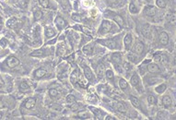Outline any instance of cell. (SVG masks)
<instances>
[{"mask_svg":"<svg viewBox=\"0 0 176 120\" xmlns=\"http://www.w3.org/2000/svg\"><path fill=\"white\" fill-rule=\"evenodd\" d=\"M171 104H173V101H171V98L169 96V95H164L163 98H162V104L164 107H170L171 105Z\"/></svg>","mask_w":176,"mask_h":120,"instance_id":"20","label":"cell"},{"mask_svg":"<svg viewBox=\"0 0 176 120\" xmlns=\"http://www.w3.org/2000/svg\"><path fill=\"white\" fill-rule=\"evenodd\" d=\"M104 119H106V120H113V119H116L115 117H112V115H107V117L104 118Z\"/></svg>","mask_w":176,"mask_h":120,"instance_id":"43","label":"cell"},{"mask_svg":"<svg viewBox=\"0 0 176 120\" xmlns=\"http://www.w3.org/2000/svg\"><path fill=\"white\" fill-rule=\"evenodd\" d=\"M30 86L28 85V83L25 81H22L21 83L20 84V90L22 92H27L30 91Z\"/></svg>","mask_w":176,"mask_h":120,"instance_id":"28","label":"cell"},{"mask_svg":"<svg viewBox=\"0 0 176 120\" xmlns=\"http://www.w3.org/2000/svg\"><path fill=\"white\" fill-rule=\"evenodd\" d=\"M79 78V74H78V69H75L73 70V72L70 75V81L72 84H76L78 82V80Z\"/></svg>","mask_w":176,"mask_h":120,"instance_id":"19","label":"cell"},{"mask_svg":"<svg viewBox=\"0 0 176 120\" xmlns=\"http://www.w3.org/2000/svg\"><path fill=\"white\" fill-rule=\"evenodd\" d=\"M133 44V35L132 33H126L124 39V45H125V50H129L132 46Z\"/></svg>","mask_w":176,"mask_h":120,"instance_id":"9","label":"cell"},{"mask_svg":"<svg viewBox=\"0 0 176 120\" xmlns=\"http://www.w3.org/2000/svg\"><path fill=\"white\" fill-rule=\"evenodd\" d=\"M148 71L150 73H160L161 72V69H160V66L158 65V64L156 63H150L148 65Z\"/></svg>","mask_w":176,"mask_h":120,"instance_id":"11","label":"cell"},{"mask_svg":"<svg viewBox=\"0 0 176 120\" xmlns=\"http://www.w3.org/2000/svg\"><path fill=\"white\" fill-rule=\"evenodd\" d=\"M159 42L161 45L165 46L169 43V35L166 32H160L159 33Z\"/></svg>","mask_w":176,"mask_h":120,"instance_id":"10","label":"cell"},{"mask_svg":"<svg viewBox=\"0 0 176 120\" xmlns=\"http://www.w3.org/2000/svg\"><path fill=\"white\" fill-rule=\"evenodd\" d=\"M134 50H135V53H136L137 55H143L145 52V44L143 42L141 41H138L136 42L135 47H134Z\"/></svg>","mask_w":176,"mask_h":120,"instance_id":"12","label":"cell"},{"mask_svg":"<svg viewBox=\"0 0 176 120\" xmlns=\"http://www.w3.org/2000/svg\"><path fill=\"white\" fill-rule=\"evenodd\" d=\"M155 60L157 62H159L160 64H162V65H164V64H166L168 62V57H166V55H155Z\"/></svg>","mask_w":176,"mask_h":120,"instance_id":"22","label":"cell"},{"mask_svg":"<svg viewBox=\"0 0 176 120\" xmlns=\"http://www.w3.org/2000/svg\"><path fill=\"white\" fill-rule=\"evenodd\" d=\"M126 59L127 61L132 64H138L140 62V57L135 52H129L126 55Z\"/></svg>","mask_w":176,"mask_h":120,"instance_id":"6","label":"cell"},{"mask_svg":"<svg viewBox=\"0 0 176 120\" xmlns=\"http://www.w3.org/2000/svg\"><path fill=\"white\" fill-rule=\"evenodd\" d=\"M57 1H58V0H57Z\"/></svg>","mask_w":176,"mask_h":120,"instance_id":"46","label":"cell"},{"mask_svg":"<svg viewBox=\"0 0 176 120\" xmlns=\"http://www.w3.org/2000/svg\"><path fill=\"white\" fill-rule=\"evenodd\" d=\"M148 103L150 104V105H154L157 104V99L154 95H148Z\"/></svg>","mask_w":176,"mask_h":120,"instance_id":"35","label":"cell"},{"mask_svg":"<svg viewBox=\"0 0 176 120\" xmlns=\"http://www.w3.org/2000/svg\"><path fill=\"white\" fill-rule=\"evenodd\" d=\"M55 24L59 31H62V30H64L67 26V20H65L61 16H57L55 20Z\"/></svg>","mask_w":176,"mask_h":120,"instance_id":"7","label":"cell"},{"mask_svg":"<svg viewBox=\"0 0 176 120\" xmlns=\"http://www.w3.org/2000/svg\"><path fill=\"white\" fill-rule=\"evenodd\" d=\"M111 61L113 64L114 66H116V69L117 67H120V64L122 63V54L120 52H115L112 55L111 57Z\"/></svg>","mask_w":176,"mask_h":120,"instance_id":"8","label":"cell"},{"mask_svg":"<svg viewBox=\"0 0 176 120\" xmlns=\"http://www.w3.org/2000/svg\"><path fill=\"white\" fill-rule=\"evenodd\" d=\"M44 34L47 39H50V38H53V36L56 35V32L52 27H46L44 30Z\"/></svg>","mask_w":176,"mask_h":120,"instance_id":"17","label":"cell"},{"mask_svg":"<svg viewBox=\"0 0 176 120\" xmlns=\"http://www.w3.org/2000/svg\"><path fill=\"white\" fill-rule=\"evenodd\" d=\"M45 49H39L33 51L32 53H30V57H42L45 55Z\"/></svg>","mask_w":176,"mask_h":120,"instance_id":"24","label":"cell"},{"mask_svg":"<svg viewBox=\"0 0 176 120\" xmlns=\"http://www.w3.org/2000/svg\"><path fill=\"white\" fill-rule=\"evenodd\" d=\"M113 29L114 28H113V22L111 20H102L100 28H99L98 33L100 35H104L109 32H112L113 31Z\"/></svg>","mask_w":176,"mask_h":120,"instance_id":"1","label":"cell"},{"mask_svg":"<svg viewBox=\"0 0 176 120\" xmlns=\"http://www.w3.org/2000/svg\"><path fill=\"white\" fill-rule=\"evenodd\" d=\"M130 102L133 104L134 106L136 107V108H141V104L139 102V100L136 98L135 96H131L130 97Z\"/></svg>","mask_w":176,"mask_h":120,"instance_id":"26","label":"cell"},{"mask_svg":"<svg viewBox=\"0 0 176 120\" xmlns=\"http://www.w3.org/2000/svg\"><path fill=\"white\" fill-rule=\"evenodd\" d=\"M49 94H50V96L53 97V98H55V97H57L59 95V92L56 89H50V91H49Z\"/></svg>","mask_w":176,"mask_h":120,"instance_id":"37","label":"cell"},{"mask_svg":"<svg viewBox=\"0 0 176 120\" xmlns=\"http://www.w3.org/2000/svg\"><path fill=\"white\" fill-rule=\"evenodd\" d=\"M46 74H47V70L44 69V67H40V69H38L34 71L33 76L36 78H44Z\"/></svg>","mask_w":176,"mask_h":120,"instance_id":"14","label":"cell"},{"mask_svg":"<svg viewBox=\"0 0 176 120\" xmlns=\"http://www.w3.org/2000/svg\"><path fill=\"white\" fill-rule=\"evenodd\" d=\"M39 2L41 4V6L44 7H49V6H50L49 0H39Z\"/></svg>","mask_w":176,"mask_h":120,"instance_id":"39","label":"cell"},{"mask_svg":"<svg viewBox=\"0 0 176 120\" xmlns=\"http://www.w3.org/2000/svg\"><path fill=\"white\" fill-rule=\"evenodd\" d=\"M119 87L122 91L124 92H127L128 89H129V85L127 83V81H126L125 78H120L119 80Z\"/></svg>","mask_w":176,"mask_h":120,"instance_id":"21","label":"cell"},{"mask_svg":"<svg viewBox=\"0 0 176 120\" xmlns=\"http://www.w3.org/2000/svg\"><path fill=\"white\" fill-rule=\"evenodd\" d=\"M43 12L42 10L40 9H37L36 11H34V14H33V17H34V20H40L42 18H43Z\"/></svg>","mask_w":176,"mask_h":120,"instance_id":"31","label":"cell"},{"mask_svg":"<svg viewBox=\"0 0 176 120\" xmlns=\"http://www.w3.org/2000/svg\"><path fill=\"white\" fill-rule=\"evenodd\" d=\"M157 7L154 6H146L143 9V14L148 18H154L157 15Z\"/></svg>","mask_w":176,"mask_h":120,"instance_id":"5","label":"cell"},{"mask_svg":"<svg viewBox=\"0 0 176 120\" xmlns=\"http://www.w3.org/2000/svg\"><path fill=\"white\" fill-rule=\"evenodd\" d=\"M105 75V71H104V65L101 64L97 67V76L99 78H102L103 76Z\"/></svg>","mask_w":176,"mask_h":120,"instance_id":"23","label":"cell"},{"mask_svg":"<svg viewBox=\"0 0 176 120\" xmlns=\"http://www.w3.org/2000/svg\"><path fill=\"white\" fill-rule=\"evenodd\" d=\"M90 15L92 18H95V17H97L98 16V9H91L90 10Z\"/></svg>","mask_w":176,"mask_h":120,"instance_id":"38","label":"cell"},{"mask_svg":"<svg viewBox=\"0 0 176 120\" xmlns=\"http://www.w3.org/2000/svg\"><path fill=\"white\" fill-rule=\"evenodd\" d=\"M98 43L102 44V45L108 47L111 50H116L119 48L118 46V42L113 39H104V40H98Z\"/></svg>","mask_w":176,"mask_h":120,"instance_id":"3","label":"cell"},{"mask_svg":"<svg viewBox=\"0 0 176 120\" xmlns=\"http://www.w3.org/2000/svg\"><path fill=\"white\" fill-rule=\"evenodd\" d=\"M7 64L9 67L13 69V67H16L17 66L20 65V60L15 57H9L7 60Z\"/></svg>","mask_w":176,"mask_h":120,"instance_id":"13","label":"cell"},{"mask_svg":"<svg viewBox=\"0 0 176 120\" xmlns=\"http://www.w3.org/2000/svg\"><path fill=\"white\" fill-rule=\"evenodd\" d=\"M66 101L68 104H74L76 103V97L73 94H68L66 98Z\"/></svg>","mask_w":176,"mask_h":120,"instance_id":"36","label":"cell"},{"mask_svg":"<svg viewBox=\"0 0 176 120\" xmlns=\"http://www.w3.org/2000/svg\"><path fill=\"white\" fill-rule=\"evenodd\" d=\"M167 0H156V5L159 7L160 9H165L167 7Z\"/></svg>","mask_w":176,"mask_h":120,"instance_id":"29","label":"cell"},{"mask_svg":"<svg viewBox=\"0 0 176 120\" xmlns=\"http://www.w3.org/2000/svg\"><path fill=\"white\" fill-rule=\"evenodd\" d=\"M105 76L107 78V80H110V81H113V78H114V75L112 69H107L105 71Z\"/></svg>","mask_w":176,"mask_h":120,"instance_id":"30","label":"cell"},{"mask_svg":"<svg viewBox=\"0 0 176 120\" xmlns=\"http://www.w3.org/2000/svg\"><path fill=\"white\" fill-rule=\"evenodd\" d=\"M129 10H130V12H131L132 14H136V13L139 12L138 7L136 5L135 2H131V3H130V5H129Z\"/></svg>","mask_w":176,"mask_h":120,"instance_id":"25","label":"cell"},{"mask_svg":"<svg viewBox=\"0 0 176 120\" xmlns=\"http://www.w3.org/2000/svg\"><path fill=\"white\" fill-rule=\"evenodd\" d=\"M174 67H175V69H176V55H175V57H174Z\"/></svg>","mask_w":176,"mask_h":120,"instance_id":"44","label":"cell"},{"mask_svg":"<svg viewBox=\"0 0 176 120\" xmlns=\"http://www.w3.org/2000/svg\"><path fill=\"white\" fill-rule=\"evenodd\" d=\"M36 104V99L33 98V97H30V98H28L24 103V105L27 109H32Z\"/></svg>","mask_w":176,"mask_h":120,"instance_id":"15","label":"cell"},{"mask_svg":"<svg viewBox=\"0 0 176 120\" xmlns=\"http://www.w3.org/2000/svg\"><path fill=\"white\" fill-rule=\"evenodd\" d=\"M82 51L84 52V54H86L88 55H90L93 54L94 52V44H89L85 45L82 48Z\"/></svg>","mask_w":176,"mask_h":120,"instance_id":"16","label":"cell"},{"mask_svg":"<svg viewBox=\"0 0 176 120\" xmlns=\"http://www.w3.org/2000/svg\"><path fill=\"white\" fill-rule=\"evenodd\" d=\"M0 108H2V105H1V104H0Z\"/></svg>","mask_w":176,"mask_h":120,"instance_id":"45","label":"cell"},{"mask_svg":"<svg viewBox=\"0 0 176 120\" xmlns=\"http://www.w3.org/2000/svg\"><path fill=\"white\" fill-rule=\"evenodd\" d=\"M0 45H1L2 47H6L7 45V41L6 38H3L0 40Z\"/></svg>","mask_w":176,"mask_h":120,"instance_id":"42","label":"cell"},{"mask_svg":"<svg viewBox=\"0 0 176 120\" xmlns=\"http://www.w3.org/2000/svg\"><path fill=\"white\" fill-rule=\"evenodd\" d=\"M83 5L85 6V7H90L93 5V2H91L90 0H84V2H83Z\"/></svg>","mask_w":176,"mask_h":120,"instance_id":"41","label":"cell"},{"mask_svg":"<svg viewBox=\"0 0 176 120\" xmlns=\"http://www.w3.org/2000/svg\"><path fill=\"white\" fill-rule=\"evenodd\" d=\"M160 81H162V80H160L159 78H148V84H150V85L159 83Z\"/></svg>","mask_w":176,"mask_h":120,"instance_id":"32","label":"cell"},{"mask_svg":"<svg viewBox=\"0 0 176 120\" xmlns=\"http://www.w3.org/2000/svg\"><path fill=\"white\" fill-rule=\"evenodd\" d=\"M130 84H131L133 87H135L139 92H143V87H142V85H141L140 78L137 73H134L132 75V77L130 78Z\"/></svg>","mask_w":176,"mask_h":120,"instance_id":"4","label":"cell"},{"mask_svg":"<svg viewBox=\"0 0 176 120\" xmlns=\"http://www.w3.org/2000/svg\"><path fill=\"white\" fill-rule=\"evenodd\" d=\"M166 88H167V86L165 84H160V85L157 86V87L155 88V91H156V92H158V93H162L166 90Z\"/></svg>","mask_w":176,"mask_h":120,"instance_id":"33","label":"cell"},{"mask_svg":"<svg viewBox=\"0 0 176 120\" xmlns=\"http://www.w3.org/2000/svg\"><path fill=\"white\" fill-rule=\"evenodd\" d=\"M78 117H80L81 119H88V118H90V115L88 113L87 111H82L78 115Z\"/></svg>","mask_w":176,"mask_h":120,"instance_id":"34","label":"cell"},{"mask_svg":"<svg viewBox=\"0 0 176 120\" xmlns=\"http://www.w3.org/2000/svg\"><path fill=\"white\" fill-rule=\"evenodd\" d=\"M17 24H18V20H17V18H10V20H9L7 22V25L9 26V28H12V29L16 28Z\"/></svg>","mask_w":176,"mask_h":120,"instance_id":"27","label":"cell"},{"mask_svg":"<svg viewBox=\"0 0 176 120\" xmlns=\"http://www.w3.org/2000/svg\"><path fill=\"white\" fill-rule=\"evenodd\" d=\"M72 18H73L75 21H78V22L81 21V17H80V15L78 14H73L72 15Z\"/></svg>","mask_w":176,"mask_h":120,"instance_id":"40","label":"cell"},{"mask_svg":"<svg viewBox=\"0 0 176 120\" xmlns=\"http://www.w3.org/2000/svg\"><path fill=\"white\" fill-rule=\"evenodd\" d=\"M84 76H85V78H87L88 80H90V81L92 80L93 78H94L92 71H91V69L87 66L84 67Z\"/></svg>","mask_w":176,"mask_h":120,"instance_id":"18","label":"cell"},{"mask_svg":"<svg viewBox=\"0 0 176 120\" xmlns=\"http://www.w3.org/2000/svg\"><path fill=\"white\" fill-rule=\"evenodd\" d=\"M105 16L108 17L109 18H112V20H113V21L115 22V23H117L118 25H119L120 28H123L125 26L124 18H122L120 15L116 14L115 12H113V11H107V12L105 13Z\"/></svg>","mask_w":176,"mask_h":120,"instance_id":"2","label":"cell"}]
</instances>
